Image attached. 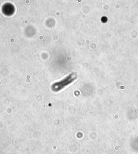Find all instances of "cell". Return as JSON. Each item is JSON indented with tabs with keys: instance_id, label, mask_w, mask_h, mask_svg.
Listing matches in <instances>:
<instances>
[{
	"instance_id": "1",
	"label": "cell",
	"mask_w": 138,
	"mask_h": 154,
	"mask_svg": "<svg viewBox=\"0 0 138 154\" xmlns=\"http://www.w3.org/2000/svg\"><path fill=\"white\" fill-rule=\"evenodd\" d=\"M74 79V78L72 77V75H70L64 80H62L61 82H57L52 85V89L54 91H58L59 90L63 89L67 85H69Z\"/></svg>"
}]
</instances>
